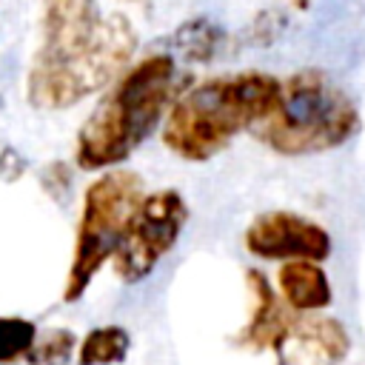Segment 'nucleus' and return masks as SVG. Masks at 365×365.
Wrapping results in <instances>:
<instances>
[{"mask_svg":"<svg viewBox=\"0 0 365 365\" xmlns=\"http://www.w3.org/2000/svg\"><path fill=\"white\" fill-rule=\"evenodd\" d=\"M245 285H248V294H251V317L231 336V342L237 348H245V351L274 348V342L291 325V319L297 314L279 299V294L274 291L271 279L259 268H248L245 271Z\"/></svg>","mask_w":365,"mask_h":365,"instance_id":"1a4fd4ad","label":"nucleus"},{"mask_svg":"<svg viewBox=\"0 0 365 365\" xmlns=\"http://www.w3.org/2000/svg\"><path fill=\"white\" fill-rule=\"evenodd\" d=\"M40 188L54 200V202H66V197L71 194V168L63 160H51L43 171H40Z\"/></svg>","mask_w":365,"mask_h":365,"instance_id":"2eb2a0df","label":"nucleus"},{"mask_svg":"<svg viewBox=\"0 0 365 365\" xmlns=\"http://www.w3.org/2000/svg\"><path fill=\"white\" fill-rule=\"evenodd\" d=\"M188 220L185 197L177 188H160L143 197L131 225L117 245L111 265L120 282H140L145 279L157 262L177 245Z\"/></svg>","mask_w":365,"mask_h":365,"instance_id":"423d86ee","label":"nucleus"},{"mask_svg":"<svg viewBox=\"0 0 365 365\" xmlns=\"http://www.w3.org/2000/svg\"><path fill=\"white\" fill-rule=\"evenodd\" d=\"M242 242L251 257L274 259V262H288V259L325 262L334 251V240L325 225L288 208L257 214L248 222Z\"/></svg>","mask_w":365,"mask_h":365,"instance_id":"0eeeda50","label":"nucleus"},{"mask_svg":"<svg viewBox=\"0 0 365 365\" xmlns=\"http://www.w3.org/2000/svg\"><path fill=\"white\" fill-rule=\"evenodd\" d=\"M282 80L268 71H234L194 83L180 94L165 120L163 143L185 163H208L237 134L254 131L279 103Z\"/></svg>","mask_w":365,"mask_h":365,"instance_id":"7ed1b4c3","label":"nucleus"},{"mask_svg":"<svg viewBox=\"0 0 365 365\" xmlns=\"http://www.w3.org/2000/svg\"><path fill=\"white\" fill-rule=\"evenodd\" d=\"M131 351V334L123 325H97L77 345V365H120Z\"/></svg>","mask_w":365,"mask_h":365,"instance_id":"f8f14e48","label":"nucleus"},{"mask_svg":"<svg viewBox=\"0 0 365 365\" xmlns=\"http://www.w3.org/2000/svg\"><path fill=\"white\" fill-rule=\"evenodd\" d=\"M143 197V177L128 168H108L94 182H88L77 220L74 257L63 288L66 302H77L97 271L114 257Z\"/></svg>","mask_w":365,"mask_h":365,"instance_id":"39448f33","label":"nucleus"},{"mask_svg":"<svg viewBox=\"0 0 365 365\" xmlns=\"http://www.w3.org/2000/svg\"><path fill=\"white\" fill-rule=\"evenodd\" d=\"M140 37L120 11L97 0H43L40 46L26 71V100L37 111H66L114 83Z\"/></svg>","mask_w":365,"mask_h":365,"instance_id":"f257e3e1","label":"nucleus"},{"mask_svg":"<svg viewBox=\"0 0 365 365\" xmlns=\"http://www.w3.org/2000/svg\"><path fill=\"white\" fill-rule=\"evenodd\" d=\"M37 339V325L26 317H0V365L26 359Z\"/></svg>","mask_w":365,"mask_h":365,"instance_id":"4468645a","label":"nucleus"},{"mask_svg":"<svg viewBox=\"0 0 365 365\" xmlns=\"http://www.w3.org/2000/svg\"><path fill=\"white\" fill-rule=\"evenodd\" d=\"M23 174H26V157L17 148L6 145L0 151V180L3 182H17Z\"/></svg>","mask_w":365,"mask_h":365,"instance_id":"dca6fc26","label":"nucleus"},{"mask_svg":"<svg viewBox=\"0 0 365 365\" xmlns=\"http://www.w3.org/2000/svg\"><path fill=\"white\" fill-rule=\"evenodd\" d=\"M77 354V336L68 328H48L37 331L31 351L26 354L29 365H68Z\"/></svg>","mask_w":365,"mask_h":365,"instance_id":"ddd939ff","label":"nucleus"},{"mask_svg":"<svg viewBox=\"0 0 365 365\" xmlns=\"http://www.w3.org/2000/svg\"><path fill=\"white\" fill-rule=\"evenodd\" d=\"M362 128L354 97L322 68H299L282 80L277 108L254 128V137L279 157L325 154Z\"/></svg>","mask_w":365,"mask_h":365,"instance_id":"20e7f679","label":"nucleus"},{"mask_svg":"<svg viewBox=\"0 0 365 365\" xmlns=\"http://www.w3.org/2000/svg\"><path fill=\"white\" fill-rule=\"evenodd\" d=\"M228 43V31L208 20V17H194L185 20L171 37L165 51L174 60H185V63H211Z\"/></svg>","mask_w":365,"mask_h":365,"instance_id":"9b49d317","label":"nucleus"},{"mask_svg":"<svg viewBox=\"0 0 365 365\" xmlns=\"http://www.w3.org/2000/svg\"><path fill=\"white\" fill-rule=\"evenodd\" d=\"M177 91L180 68L165 48L128 66L77 128V168L108 171L125 163L160 128Z\"/></svg>","mask_w":365,"mask_h":365,"instance_id":"f03ea898","label":"nucleus"},{"mask_svg":"<svg viewBox=\"0 0 365 365\" xmlns=\"http://www.w3.org/2000/svg\"><path fill=\"white\" fill-rule=\"evenodd\" d=\"M348 351L351 334L334 317L297 314L274 342L277 365H342Z\"/></svg>","mask_w":365,"mask_h":365,"instance_id":"6e6552de","label":"nucleus"},{"mask_svg":"<svg viewBox=\"0 0 365 365\" xmlns=\"http://www.w3.org/2000/svg\"><path fill=\"white\" fill-rule=\"evenodd\" d=\"M279 299L294 314H317L334 302V288L319 262L311 259H288L277 271Z\"/></svg>","mask_w":365,"mask_h":365,"instance_id":"9d476101","label":"nucleus"}]
</instances>
